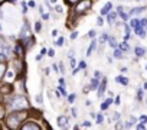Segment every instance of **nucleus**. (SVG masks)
Segmentation results:
<instances>
[{
    "label": "nucleus",
    "mask_w": 147,
    "mask_h": 130,
    "mask_svg": "<svg viewBox=\"0 0 147 130\" xmlns=\"http://www.w3.org/2000/svg\"><path fill=\"white\" fill-rule=\"evenodd\" d=\"M91 6V0H84V2H81L78 6H77V10L81 13V12H84V10H87L88 7Z\"/></svg>",
    "instance_id": "3"
},
{
    "label": "nucleus",
    "mask_w": 147,
    "mask_h": 130,
    "mask_svg": "<svg viewBox=\"0 0 147 130\" xmlns=\"http://www.w3.org/2000/svg\"><path fill=\"white\" fill-rule=\"evenodd\" d=\"M77 36H78V33H77V32H74V33H72V35H71V38H72V39H75V38H77Z\"/></svg>",
    "instance_id": "40"
},
{
    "label": "nucleus",
    "mask_w": 147,
    "mask_h": 130,
    "mask_svg": "<svg viewBox=\"0 0 147 130\" xmlns=\"http://www.w3.org/2000/svg\"><path fill=\"white\" fill-rule=\"evenodd\" d=\"M85 67H87V64H85L84 61H81V62H80V68L82 70V68H85Z\"/></svg>",
    "instance_id": "31"
},
{
    "label": "nucleus",
    "mask_w": 147,
    "mask_h": 130,
    "mask_svg": "<svg viewBox=\"0 0 147 130\" xmlns=\"http://www.w3.org/2000/svg\"><path fill=\"white\" fill-rule=\"evenodd\" d=\"M69 3H77V2H80V0H68Z\"/></svg>",
    "instance_id": "45"
},
{
    "label": "nucleus",
    "mask_w": 147,
    "mask_h": 130,
    "mask_svg": "<svg viewBox=\"0 0 147 130\" xmlns=\"http://www.w3.org/2000/svg\"><path fill=\"white\" fill-rule=\"evenodd\" d=\"M7 59V55L5 53V52H2V51H0V62H5Z\"/></svg>",
    "instance_id": "21"
},
{
    "label": "nucleus",
    "mask_w": 147,
    "mask_h": 130,
    "mask_svg": "<svg viewBox=\"0 0 147 130\" xmlns=\"http://www.w3.org/2000/svg\"><path fill=\"white\" fill-rule=\"evenodd\" d=\"M5 75H6V64L0 62V80H2Z\"/></svg>",
    "instance_id": "10"
},
{
    "label": "nucleus",
    "mask_w": 147,
    "mask_h": 130,
    "mask_svg": "<svg viewBox=\"0 0 147 130\" xmlns=\"http://www.w3.org/2000/svg\"><path fill=\"white\" fill-rule=\"evenodd\" d=\"M46 52H48V51H46V49H45V48H42V51H40V55H45V53H46Z\"/></svg>",
    "instance_id": "44"
},
{
    "label": "nucleus",
    "mask_w": 147,
    "mask_h": 130,
    "mask_svg": "<svg viewBox=\"0 0 147 130\" xmlns=\"http://www.w3.org/2000/svg\"><path fill=\"white\" fill-rule=\"evenodd\" d=\"M12 91H13V88H12L10 84H2V85H0V93H2V94H9Z\"/></svg>",
    "instance_id": "4"
},
{
    "label": "nucleus",
    "mask_w": 147,
    "mask_h": 130,
    "mask_svg": "<svg viewBox=\"0 0 147 130\" xmlns=\"http://www.w3.org/2000/svg\"><path fill=\"white\" fill-rule=\"evenodd\" d=\"M111 7H113V5H111L110 2H108V3H105V6L101 9V15H107V13L111 10Z\"/></svg>",
    "instance_id": "9"
},
{
    "label": "nucleus",
    "mask_w": 147,
    "mask_h": 130,
    "mask_svg": "<svg viewBox=\"0 0 147 130\" xmlns=\"http://www.w3.org/2000/svg\"><path fill=\"white\" fill-rule=\"evenodd\" d=\"M48 55H49V56H55V51H53V49H49V51H48Z\"/></svg>",
    "instance_id": "32"
},
{
    "label": "nucleus",
    "mask_w": 147,
    "mask_h": 130,
    "mask_svg": "<svg viewBox=\"0 0 147 130\" xmlns=\"http://www.w3.org/2000/svg\"><path fill=\"white\" fill-rule=\"evenodd\" d=\"M138 23H140V22H138V20H136V19H133V20H131V26H136V25H138Z\"/></svg>",
    "instance_id": "35"
},
{
    "label": "nucleus",
    "mask_w": 147,
    "mask_h": 130,
    "mask_svg": "<svg viewBox=\"0 0 147 130\" xmlns=\"http://www.w3.org/2000/svg\"><path fill=\"white\" fill-rule=\"evenodd\" d=\"M9 106L12 110H26L29 108V101L22 95H16L9 101Z\"/></svg>",
    "instance_id": "2"
},
{
    "label": "nucleus",
    "mask_w": 147,
    "mask_h": 130,
    "mask_svg": "<svg viewBox=\"0 0 147 130\" xmlns=\"http://www.w3.org/2000/svg\"><path fill=\"white\" fill-rule=\"evenodd\" d=\"M97 23H98V25L101 26V25L104 23V20H102V18H98V19H97Z\"/></svg>",
    "instance_id": "34"
},
{
    "label": "nucleus",
    "mask_w": 147,
    "mask_h": 130,
    "mask_svg": "<svg viewBox=\"0 0 147 130\" xmlns=\"http://www.w3.org/2000/svg\"><path fill=\"white\" fill-rule=\"evenodd\" d=\"M55 10L61 13V12H62V7H61V6H55Z\"/></svg>",
    "instance_id": "37"
},
{
    "label": "nucleus",
    "mask_w": 147,
    "mask_h": 130,
    "mask_svg": "<svg viewBox=\"0 0 147 130\" xmlns=\"http://www.w3.org/2000/svg\"><path fill=\"white\" fill-rule=\"evenodd\" d=\"M42 18H43L45 20H48V19H49V15H48V13H43V15H42Z\"/></svg>",
    "instance_id": "38"
},
{
    "label": "nucleus",
    "mask_w": 147,
    "mask_h": 130,
    "mask_svg": "<svg viewBox=\"0 0 147 130\" xmlns=\"http://www.w3.org/2000/svg\"><path fill=\"white\" fill-rule=\"evenodd\" d=\"M140 121H141L143 124H144V123H147V116H141V117H140Z\"/></svg>",
    "instance_id": "30"
},
{
    "label": "nucleus",
    "mask_w": 147,
    "mask_h": 130,
    "mask_svg": "<svg viewBox=\"0 0 147 130\" xmlns=\"http://www.w3.org/2000/svg\"><path fill=\"white\" fill-rule=\"evenodd\" d=\"M144 10H146V7H137V9H133L131 10V15H138V13H141Z\"/></svg>",
    "instance_id": "14"
},
{
    "label": "nucleus",
    "mask_w": 147,
    "mask_h": 130,
    "mask_svg": "<svg viewBox=\"0 0 147 130\" xmlns=\"http://www.w3.org/2000/svg\"><path fill=\"white\" fill-rule=\"evenodd\" d=\"M94 48H95V41H92V42H91V45H90V48H88V51H87V56H91V53H92Z\"/></svg>",
    "instance_id": "12"
},
{
    "label": "nucleus",
    "mask_w": 147,
    "mask_h": 130,
    "mask_svg": "<svg viewBox=\"0 0 147 130\" xmlns=\"http://www.w3.org/2000/svg\"><path fill=\"white\" fill-rule=\"evenodd\" d=\"M84 126H85V127H90V126H91V121H84Z\"/></svg>",
    "instance_id": "42"
},
{
    "label": "nucleus",
    "mask_w": 147,
    "mask_h": 130,
    "mask_svg": "<svg viewBox=\"0 0 147 130\" xmlns=\"http://www.w3.org/2000/svg\"><path fill=\"white\" fill-rule=\"evenodd\" d=\"M102 121H104V118H102V116H101V114H98V116H97V123H98V124H101Z\"/></svg>",
    "instance_id": "28"
},
{
    "label": "nucleus",
    "mask_w": 147,
    "mask_h": 130,
    "mask_svg": "<svg viewBox=\"0 0 147 130\" xmlns=\"http://www.w3.org/2000/svg\"><path fill=\"white\" fill-rule=\"evenodd\" d=\"M0 129H2V126H0Z\"/></svg>",
    "instance_id": "52"
},
{
    "label": "nucleus",
    "mask_w": 147,
    "mask_h": 130,
    "mask_svg": "<svg viewBox=\"0 0 147 130\" xmlns=\"http://www.w3.org/2000/svg\"><path fill=\"white\" fill-rule=\"evenodd\" d=\"M71 67H75V59L71 58Z\"/></svg>",
    "instance_id": "39"
},
{
    "label": "nucleus",
    "mask_w": 147,
    "mask_h": 130,
    "mask_svg": "<svg viewBox=\"0 0 147 130\" xmlns=\"http://www.w3.org/2000/svg\"><path fill=\"white\" fill-rule=\"evenodd\" d=\"M146 70H147V65H146Z\"/></svg>",
    "instance_id": "50"
},
{
    "label": "nucleus",
    "mask_w": 147,
    "mask_h": 130,
    "mask_svg": "<svg viewBox=\"0 0 147 130\" xmlns=\"http://www.w3.org/2000/svg\"><path fill=\"white\" fill-rule=\"evenodd\" d=\"M146 29H147V28H146Z\"/></svg>",
    "instance_id": "53"
},
{
    "label": "nucleus",
    "mask_w": 147,
    "mask_h": 130,
    "mask_svg": "<svg viewBox=\"0 0 147 130\" xmlns=\"http://www.w3.org/2000/svg\"><path fill=\"white\" fill-rule=\"evenodd\" d=\"M115 80H117L118 83H121L123 85H127V84H128V80H127V78H124V77H117Z\"/></svg>",
    "instance_id": "15"
},
{
    "label": "nucleus",
    "mask_w": 147,
    "mask_h": 130,
    "mask_svg": "<svg viewBox=\"0 0 147 130\" xmlns=\"http://www.w3.org/2000/svg\"><path fill=\"white\" fill-rule=\"evenodd\" d=\"M2 100H3V95H2V93H0V103H2Z\"/></svg>",
    "instance_id": "47"
},
{
    "label": "nucleus",
    "mask_w": 147,
    "mask_h": 130,
    "mask_svg": "<svg viewBox=\"0 0 147 130\" xmlns=\"http://www.w3.org/2000/svg\"><path fill=\"white\" fill-rule=\"evenodd\" d=\"M88 36H90V38H94V36H95V30H91V32L88 33Z\"/></svg>",
    "instance_id": "36"
},
{
    "label": "nucleus",
    "mask_w": 147,
    "mask_h": 130,
    "mask_svg": "<svg viewBox=\"0 0 147 130\" xmlns=\"http://www.w3.org/2000/svg\"><path fill=\"white\" fill-rule=\"evenodd\" d=\"M3 2H5V0H0V5H2V3H3Z\"/></svg>",
    "instance_id": "49"
},
{
    "label": "nucleus",
    "mask_w": 147,
    "mask_h": 130,
    "mask_svg": "<svg viewBox=\"0 0 147 130\" xmlns=\"http://www.w3.org/2000/svg\"><path fill=\"white\" fill-rule=\"evenodd\" d=\"M6 78H7L9 81H12V80L15 78V77H13V72H7V74H6Z\"/></svg>",
    "instance_id": "27"
},
{
    "label": "nucleus",
    "mask_w": 147,
    "mask_h": 130,
    "mask_svg": "<svg viewBox=\"0 0 147 130\" xmlns=\"http://www.w3.org/2000/svg\"><path fill=\"white\" fill-rule=\"evenodd\" d=\"M95 77H97V78H100V77H101V74H100L98 71H95Z\"/></svg>",
    "instance_id": "46"
},
{
    "label": "nucleus",
    "mask_w": 147,
    "mask_h": 130,
    "mask_svg": "<svg viewBox=\"0 0 147 130\" xmlns=\"http://www.w3.org/2000/svg\"><path fill=\"white\" fill-rule=\"evenodd\" d=\"M111 103H113V100H111V98H107V101L101 104V110H107V107H108Z\"/></svg>",
    "instance_id": "13"
},
{
    "label": "nucleus",
    "mask_w": 147,
    "mask_h": 130,
    "mask_svg": "<svg viewBox=\"0 0 147 130\" xmlns=\"http://www.w3.org/2000/svg\"><path fill=\"white\" fill-rule=\"evenodd\" d=\"M56 45H58V46H62V45H63V38H59V39L56 41Z\"/></svg>",
    "instance_id": "29"
},
{
    "label": "nucleus",
    "mask_w": 147,
    "mask_h": 130,
    "mask_svg": "<svg viewBox=\"0 0 147 130\" xmlns=\"http://www.w3.org/2000/svg\"><path fill=\"white\" fill-rule=\"evenodd\" d=\"M105 85H107V80L104 78L102 83H101L100 87H98V97H102V94H104V91H105Z\"/></svg>",
    "instance_id": "7"
},
{
    "label": "nucleus",
    "mask_w": 147,
    "mask_h": 130,
    "mask_svg": "<svg viewBox=\"0 0 147 130\" xmlns=\"http://www.w3.org/2000/svg\"><path fill=\"white\" fill-rule=\"evenodd\" d=\"M108 43H110L111 48H115V46H117V42H115L114 38H108Z\"/></svg>",
    "instance_id": "19"
},
{
    "label": "nucleus",
    "mask_w": 147,
    "mask_h": 130,
    "mask_svg": "<svg viewBox=\"0 0 147 130\" xmlns=\"http://www.w3.org/2000/svg\"><path fill=\"white\" fill-rule=\"evenodd\" d=\"M68 101H69V103H74V101H75V94H71V95L68 97Z\"/></svg>",
    "instance_id": "25"
},
{
    "label": "nucleus",
    "mask_w": 147,
    "mask_h": 130,
    "mask_svg": "<svg viewBox=\"0 0 147 130\" xmlns=\"http://www.w3.org/2000/svg\"><path fill=\"white\" fill-rule=\"evenodd\" d=\"M120 49H121V51H125V52H127V51H128V45H127V43L124 42V43H121V45H120Z\"/></svg>",
    "instance_id": "24"
},
{
    "label": "nucleus",
    "mask_w": 147,
    "mask_h": 130,
    "mask_svg": "<svg viewBox=\"0 0 147 130\" xmlns=\"http://www.w3.org/2000/svg\"><path fill=\"white\" fill-rule=\"evenodd\" d=\"M15 53H16V55H22V53H23V48H22L20 45H16V48H15Z\"/></svg>",
    "instance_id": "17"
},
{
    "label": "nucleus",
    "mask_w": 147,
    "mask_h": 130,
    "mask_svg": "<svg viewBox=\"0 0 147 130\" xmlns=\"http://www.w3.org/2000/svg\"><path fill=\"white\" fill-rule=\"evenodd\" d=\"M107 38H108V36H107L105 33H102V35H101V38H100V42H101V43H102V42H105V41H107Z\"/></svg>",
    "instance_id": "26"
},
{
    "label": "nucleus",
    "mask_w": 147,
    "mask_h": 130,
    "mask_svg": "<svg viewBox=\"0 0 147 130\" xmlns=\"http://www.w3.org/2000/svg\"><path fill=\"white\" fill-rule=\"evenodd\" d=\"M144 53H146V51H144L141 46H136V55H137V56H143Z\"/></svg>",
    "instance_id": "11"
},
{
    "label": "nucleus",
    "mask_w": 147,
    "mask_h": 130,
    "mask_svg": "<svg viewBox=\"0 0 147 130\" xmlns=\"http://www.w3.org/2000/svg\"><path fill=\"white\" fill-rule=\"evenodd\" d=\"M115 18H117V13H115V12L110 13V15H108V20H110V23H113V22L115 20Z\"/></svg>",
    "instance_id": "18"
},
{
    "label": "nucleus",
    "mask_w": 147,
    "mask_h": 130,
    "mask_svg": "<svg viewBox=\"0 0 147 130\" xmlns=\"http://www.w3.org/2000/svg\"><path fill=\"white\" fill-rule=\"evenodd\" d=\"M29 6L30 7H35V2H33V0H30V2H29Z\"/></svg>",
    "instance_id": "43"
},
{
    "label": "nucleus",
    "mask_w": 147,
    "mask_h": 130,
    "mask_svg": "<svg viewBox=\"0 0 147 130\" xmlns=\"http://www.w3.org/2000/svg\"><path fill=\"white\" fill-rule=\"evenodd\" d=\"M134 30H136V33H137L138 36H141V38L146 35V32H144V30H143V28H141V23L136 25V26H134Z\"/></svg>",
    "instance_id": "8"
},
{
    "label": "nucleus",
    "mask_w": 147,
    "mask_h": 130,
    "mask_svg": "<svg viewBox=\"0 0 147 130\" xmlns=\"http://www.w3.org/2000/svg\"><path fill=\"white\" fill-rule=\"evenodd\" d=\"M25 116H26V113L25 111H22V110H15L9 117H7V127L9 129H19V126H20V121L25 118Z\"/></svg>",
    "instance_id": "1"
},
{
    "label": "nucleus",
    "mask_w": 147,
    "mask_h": 130,
    "mask_svg": "<svg viewBox=\"0 0 147 130\" xmlns=\"http://www.w3.org/2000/svg\"><path fill=\"white\" fill-rule=\"evenodd\" d=\"M36 101H38V103H42V95H38V97H36Z\"/></svg>",
    "instance_id": "41"
},
{
    "label": "nucleus",
    "mask_w": 147,
    "mask_h": 130,
    "mask_svg": "<svg viewBox=\"0 0 147 130\" xmlns=\"http://www.w3.org/2000/svg\"><path fill=\"white\" fill-rule=\"evenodd\" d=\"M59 90H61V93H62L63 95H66V91L63 90V84H61V87H59Z\"/></svg>",
    "instance_id": "33"
},
{
    "label": "nucleus",
    "mask_w": 147,
    "mask_h": 130,
    "mask_svg": "<svg viewBox=\"0 0 147 130\" xmlns=\"http://www.w3.org/2000/svg\"><path fill=\"white\" fill-rule=\"evenodd\" d=\"M5 114H6V110H5V107H3V106H0V120H2V118L5 117Z\"/></svg>",
    "instance_id": "22"
},
{
    "label": "nucleus",
    "mask_w": 147,
    "mask_h": 130,
    "mask_svg": "<svg viewBox=\"0 0 147 130\" xmlns=\"http://www.w3.org/2000/svg\"><path fill=\"white\" fill-rule=\"evenodd\" d=\"M22 129L23 130H29V129H35V130H39L40 127L36 124V123H32V121H29V123H25L23 126H22Z\"/></svg>",
    "instance_id": "6"
},
{
    "label": "nucleus",
    "mask_w": 147,
    "mask_h": 130,
    "mask_svg": "<svg viewBox=\"0 0 147 130\" xmlns=\"http://www.w3.org/2000/svg\"><path fill=\"white\" fill-rule=\"evenodd\" d=\"M35 30H36V32H40V30H42V25H40V22H36V23H35Z\"/></svg>",
    "instance_id": "23"
},
{
    "label": "nucleus",
    "mask_w": 147,
    "mask_h": 130,
    "mask_svg": "<svg viewBox=\"0 0 147 130\" xmlns=\"http://www.w3.org/2000/svg\"><path fill=\"white\" fill-rule=\"evenodd\" d=\"M58 126L62 127V129L68 127V118H66L65 116H59V117H58Z\"/></svg>",
    "instance_id": "5"
},
{
    "label": "nucleus",
    "mask_w": 147,
    "mask_h": 130,
    "mask_svg": "<svg viewBox=\"0 0 147 130\" xmlns=\"http://www.w3.org/2000/svg\"><path fill=\"white\" fill-rule=\"evenodd\" d=\"M97 85H98V78L95 77L94 80H91V85H90V87H91V90H95Z\"/></svg>",
    "instance_id": "16"
},
{
    "label": "nucleus",
    "mask_w": 147,
    "mask_h": 130,
    "mask_svg": "<svg viewBox=\"0 0 147 130\" xmlns=\"http://www.w3.org/2000/svg\"><path fill=\"white\" fill-rule=\"evenodd\" d=\"M144 90H147V83H146V84H144Z\"/></svg>",
    "instance_id": "48"
},
{
    "label": "nucleus",
    "mask_w": 147,
    "mask_h": 130,
    "mask_svg": "<svg viewBox=\"0 0 147 130\" xmlns=\"http://www.w3.org/2000/svg\"><path fill=\"white\" fill-rule=\"evenodd\" d=\"M121 52H123L121 49H115V51H114V56H115V58H123V53H121Z\"/></svg>",
    "instance_id": "20"
},
{
    "label": "nucleus",
    "mask_w": 147,
    "mask_h": 130,
    "mask_svg": "<svg viewBox=\"0 0 147 130\" xmlns=\"http://www.w3.org/2000/svg\"><path fill=\"white\" fill-rule=\"evenodd\" d=\"M0 29H2V26H0Z\"/></svg>",
    "instance_id": "51"
}]
</instances>
